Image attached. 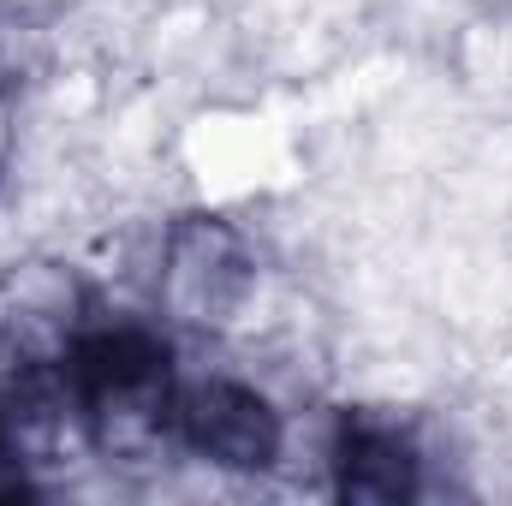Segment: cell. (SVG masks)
<instances>
[{"mask_svg":"<svg viewBox=\"0 0 512 506\" xmlns=\"http://www.w3.org/2000/svg\"><path fill=\"white\" fill-rule=\"evenodd\" d=\"M286 405L233 364L221 340H179V453L239 495H274Z\"/></svg>","mask_w":512,"mask_h":506,"instance_id":"6da1fadb","label":"cell"},{"mask_svg":"<svg viewBox=\"0 0 512 506\" xmlns=\"http://www.w3.org/2000/svg\"><path fill=\"white\" fill-rule=\"evenodd\" d=\"M262 268L268 262L251 245L239 209L179 203L167 215V233H161L149 310L161 316V328L173 340H233Z\"/></svg>","mask_w":512,"mask_h":506,"instance_id":"7a4b0ae2","label":"cell"},{"mask_svg":"<svg viewBox=\"0 0 512 506\" xmlns=\"http://www.w3.org/2000/svg\"><path fill=\"white\" fill-rule=\"evenodd\" d=\"M102 298L66 245H18L0 256V352L18 370H66Z\"/></svg>","mask_w":512,"mask_h":506,"instance_id":"3957f363","label":"cell"},{"mask_svg":"<svg viewBox=\"0 0 512 506\" xmlns=\"http://www.w3.org/2000/svg\"><path fill=\"white\" fill-rule=\"evenodd\" d=\"M18 149H24V96L0 84V173L18 161Z\"/></svg>","mask_w":512,"mask_h":506,"instance_id":"277c9868","label":"cell"}]
</instances>
